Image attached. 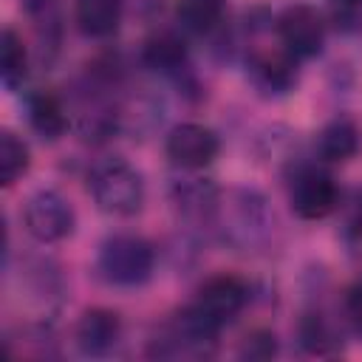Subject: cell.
Segmentation results:
<instances>
[{
    "label": "cell",
    "instance_id": "cell-1",
    "mask_svg": "<svg viewBox=\"0 0 362 362\" xmlns=\"http://www.w3.org/2000/svg\"><path fill=\"white\" fill-rule=\"evenodd\" d=\"M90 195L96 201V206L107 215H116V218H127V215H136L144 204V181H141V173L113 156V158H102L93 170H90Z\"/></svg>",
    "mask_w": 362,
    "mask_h": 362
},
{
    "label": "cell",
    "instance_id": "cell-2",
    "mask_svg": "<svg viewBox=\"0 0 362 362\" xmlns=\"http://www.w3.org/2000/svg\"><path fill=\"white\" fill-rule=\"evenodd\" d=\"M153 246L136 235H116L99 252V272L113 286H141L153 274Z\"/></svg>",
    "mask_w": 362,
    "mask_h": 362
},
{
    "label": "cell",
    "instance_id": "cell-3",
    "mask_svg": "<svg viewBox=\"0 0 362 362\" xmlns=\"http://www.w3.org/2000/svg\"><path fill=\"white\" fill-rule=\"evenodd\" d=\"M218 325L209 322L195 305L181 311L164 334L156 339V354L158 356H206L215 345Z\"/></svg>",
    "mask_w": 362,
    "mask_h": 362
},
{
    "label": "cell",
    "instance_id": "cell-4",
    "mask_svg": "<svg viewBox=\"0 0 362 362\" xmlns=\"http://www.w3.org/2000/svg\"><path fill=\"white\" fill-rule=\"evenodd\" d=\"M23 223L28 235L37 238L40 243H54L74 232V209L59 192L40 189L25 201Z\"/></svg>",
    "mask_w": 362,
    "mask_h": 362
},
{
    "label": "cell",
    "instance_id": "cell-5",
    "mask_svg": "<svg viewBox=\"0 0 362 362\" xmlns=\"http://www.w3.org/2000/svg\"><path fill=\"white\" fill-rule=\"evenodd\" d=\"M277 34H280L283 48L291 57L308 59L320 54L322 40H325V25H322V17L311 6H288L277 17Z\"/></svg>",
    "mask_w": 362,
    "mask_h": 362
},
{
    "label": "cell",
    "instance_id": "cell-6",
    "mask_svg": "<svg viewBox=\"0 0 362 362\" xmlns=\"http://www.w3.org/2000/svg\"><path fill=\"white\" fill-rule=\"evenodd\" d=\"M291 209L300 215V218H325L334 206H337V184L328 173H320L314 167H305L294 175L291 181Z\"/></svg>",
    "mask_w": 362,
    "mask_h": 362
},
{
    "label": "cell",
    "instance_id": "cell-7",
    "mask_svg": "<svg viewBox=\"0 0 362 362\" xmlns=\"http://www.w3.org/2000/svg\"><path fill=\"white\" fill-rule=\"evenodd\" d=\"M167 156L184 170H201L218 156V136L204 124H178L167 136Z\"/></svg>",
    "mask_w": 362,
    "mask_h": 362
},
{
    "label": "cell",
    "instance_id": "cell-8",
    "mask_svg": "<svg viewBox=\"0 0 362 362\" xmlns=\"http://www.w3.org/2000/svg\"><path fill=\"white\" fill-rule=\"evenodd\" d=\"M246 297H249V291H246L243 280H238L232 274H221V277H212L209 283H204V288L198 291L195 308L209 322H215L221 328L223 322H229L243 308Z\"/></svg>",
    "mask_w": 362,
    "mask_h": 362
},
{
    "label": "cell",
    "instance_id": "cell-9",
    "mask_svg": "<svg viewBox=\"0 0 362 362\" xmlns=\"http://www.w3.org/2000/svg\"><path fill=\"white\" fill-rule=\"evenodd\" d=\"M119 331H122V325H119V317L113 311L90 308L82 314V320L76 325V345L88 356H102L116 345Z\"/></svg>",
    "mask_w": 362,
    "mask_h": 362
},
{
    "label": "cell",
    "instance_id": "cell-10",
    "mask_svg": "<svg viewBox=\"0 0 362 362\" xmlns=\"http://www.w3.org/2000/svg\"><path fill=\"white\" fill-rule=\"evenodd\" d=\"M294 57L283 48L274 51V54H257L252 62H249V74H252V82L266 90V93H286L291 85H294Z\"/></svg>",
    "mask_w": 362,
    "mask_h": 362
},
{
    "label": "cell",
    "instance_id": "cell-11",
    "mask_svg": "<svg viewBox=\"0 0 362 362\" xmlns=\"http://www.w3.org/2000/svg\"><path fill=\"white\" fill-rule=\"evenodd\" d=\"M266 226H269V218H266L263 201L255 192H238V201L232 209V226H226V235L235 243L249 246L266 232Z\"/></svg>",
    "mask_w": 362,
    "mask_h": 362
},
{
    "label": "cell",
    "instance_id": "cell-12",
    "mask_svg": "<svg viewBox=\"0 0 362 362\" xmlns=\"http://www.w3.org/2000/svg\"><path fill=\"white\" fill-rule=\"evenodd\" d=\"M74 17L82 34L110 37L122 23V0H74Z\"/></svg>",
    "mask_w": 362,
    "mask_h": 362
},
{
    "label": "cell",
    "instance_id": "cell-13",
    "mask_svg": "<svg viewBox=\"0 0 362 362\" xmlns=\"http://www.w3.org/2000/svg\"><path fill=\"white\" fill-rule=\"evenodd\" d=\"M317 150L325 161H348L359 150V130L348 119H337L322 127L317 139Z\"/></svg>",
    "mask_w": 362,
    "mask_h": 362
},
{
    "label": "cell",
    "instance_id": "cell-14",
    "mask_svg": "<svg viewBox=\"0 0 362 362\" xmlns=\"http://www.w3.org/2000/svg\"><path fill=\"white\" fill-rule=\"evenodd\" d=\"M28 122L42 139H59L68 127L65 110L51 93H34L28 99Z\"/></svg>",
    "mask_w": 362,
    "mask_h": 362
},
{
    "label": "cell",
    "instance_id": "cell-15",
    "mask_svg": "<svg viewBox=\"0 0 362 362\" xmlns=\"http://www.w3.org/2000/svg\"><path fill=\"white\" fill-rule=\"evenodd\" d=\"M223 6H226V0H178L175 14L187 31L206 34L221 23Z\"/></svg>",
    "mask_w": 362,
    "mask_h": 362
},
{
    "label": "cell",
    "instance_id": "cell-16",
    "mask_svg": "<svg viewBox=\"0 0 362 362\" xmlns=\"http://www.w3.org/2000/svg\"><path fill=\"white\" fill-rule=\"evenodd\" d=\"M144 62L161 74H175L178 68H184L187 62V51H184V42L173 34H161V37H153L147 45H144Z\"/></svg>",
    "mask_w": 362,
    "mask_h": 362
},
{
    "label": "cell",
    "instance_id": "cell-17",
    "mask_svg": "<svg viewBox=\"0 0 362 362\" xmlns=\"http://www.w3.org/2000/svg\"><path fill=\"white\" fill-rule=\"evenodd\" d=\"M0 76L6 88H17L25 76V48L11 28L0 34Z\"/></svg>",
    "mask_w": 362,
    "mask_h": 362
},
{
    "label": "cell",
    "instance_id": "cell-18",
    "mask_svg": "<svg viewBox=\"0 0 362 362\" xmlns=\"http://www.w3.org/2000/svg\"><path fill=\"white\" fill-rule=\"evenodd\" d=\"M28 170V147L11 133H0V184L11 187L23 173Z\"/></svg>",
    "mask_w": 362,
    "mask_h": 362
},
{
    "label": "cell",
    "instance_id": "cell-19",
    "mask_svg": "<svg viewBox=\"0 0 362 362\" xmlns=\"http://www.w3.org/2000/svg\"><path fill=\"white\" fill-rule=\"evenodd\" d=\"M28 17L34 20V28L40 40L48 48H57L59 40V3L57 0H23Z\"/></svg>",
    "mask_w": 362,
    "mask_h": 362
},
{
    "label": "cell",
    "instance_id": "cell-20",
    "mask_svg": "<svg viewBox=\"0 0 362 362\" xmlns=\"http://www.w3.org/2000/svg\"><path fill=\"white\" fill-rule=\"evenodd\" d=\"M303 345L308 348V351H314V354H322V351H328V345H334V334H331V328L325 325V320L317 314V317H308L305 322H303Z\"/></svg>",
    "mask_w": 362,
    "mask_h": 362
},
{
    "label": "cell",
    "instance_id": "cell-21",
    "mask_svg": "<svg viewBox=\"0 0 362 362\" xmlns=\"http://www.w3.org/2000/svg\"><path fill=\"white\" fill-rule=\"evenodd\" d=\"M334 20L342 31H362V0H334Z\"/></svg>",
    "mask_w": 362,
    "mask_h": 362
},
{
    "label": "cell",
    "instance_id": "cell-22",
    "mask_svg": "<svg viewBox=\"0 0 362 362\" xmlns=\"http://www.w3.org/2000/svg\"><path fill=\"white\" fill-rule=\"evenodd\" d=\"M274 337L266 334V331H257L252 337H246V345H243V356L249 359H269L274 354Z\"/></svg>",
    "mask_w": 362,
    "mask_h": 362
},
{
    "label": "cell",
    "instance_id": "cell-23",
    "mask_svg": "<svg viewBox=\"0 0 362 362\" xmlns=\"http://www.w3.org/2000/svg\"><path fill=\"white\" fill-rule=\"evenodd\" d=\"M345 308H348V317H351V322H354V325H356V331L362 334V283H356V286L348 291Z\"/></svg>",
    "mask_w": 362,
    "mask_h": 362
},
{
    "label": "cell",
    "instance_id": "cell-24",
    "mask_svg": "<svg viewBox=\"0 0 362 362\" xmlns=\"http://www.w3.org/2000/svg\"><path fill=\"white\" fill-rule=\"evenodd\" d=\"M348 226L354 232H362V192H356L354 198V206H351V218H348Z\"/></svg>",
    "mask_w": 362,
    "mask_h": 362
}]
</instances>
